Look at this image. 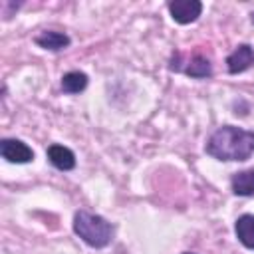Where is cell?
<instances>
[{
  "mask_svg": "<svg viewBox=\"0 0 254 254\" xmlns=\"http://www.w3.org/2000/svg\"><path fill=\"white\" fill-rule=\"evenodd\" d=\"M204 151L216 161H246L254 155V131L222 125L206 139Z\"/></svg>",
  "mask_w": 254,
  "mask_h": 254,
  "instance_id": "1",
  "label": "cell"
},
{
  "mask_svg": "<svg viewBox=\"0 0 254 254\" xmlns=\"http://www.w3.org/2000/svg\"><path fill=\"white\" fill-rule=\"evenodd\" d=\"M73 232L91 248H105L113 240V224L89 210L73 214Z\"/></svg>",
  "mask_w": 254,
  "mask_h": 254,
  "instance_id": "2",
  "label": "cell"
},
{
  "mask_svg": "<svg viewBox=\"0 0 254 254\" xmlns=\"http://www.w3.org/2000/svg\"><path fill=\"white\" fill-rule=\"evenodd\" d=\"M0 155L8 163H16V165H24V163H32L34 161L32 147L26 145L20 139H10V137H4L0 141Z\"/></svg>",
  "mask_w": 254,
  "mask_h": 254,
  "instance_id": "3",
  "label": "cell"
},
{
  "mask_svg": "<svg viewBox=\"0 0 254 254\" xmlns=\"http://www.w3.org/2000/svg\"><path fill=\"white\" fill-rule=\"evenodd\" d=\"M171 18L177 24H190L202 14V2L200 0H171L167 4Z\"/></svg>",
  "mask_w": 254,
  "mask_h": 254,
  "instance_id": "4",
  "label": "cell"
},
{
  "mask_svg": "<svg viewBox=\"0 0 254 254\" xmlns=\"http://www.w3.org/2000/svg\"><path fill=\"white\" fill-rule=\"evenodd\" d=\"M171 69L175 71H183L189 77H196V79H204L212 75V64L208 58L200 56V54H192L185 64H175L171 65Z\"/></svg>",
  "mask_w": 254,
  "mask_h": 254,
  "instance_id": "5",
  "label": "cell"
},
{
  "mask_svg": "<svg viewBox=\"0 0 254 254\" xmlns=\"http://www.w3.org/2000/svg\"><path fill=\"white\" fill-rule=\"evenodd\" d=\"M252 65H254V50H252L250 44H240L226 58V69L232 75L242 73V71L250 69Z\"/></svg>",
  "mask_w": 254,
  "mask_h": 254,
  "instance_id": "6",
  "label": "cell"
},
{
  "mask_svg": "<svg viewBox=\"0 0 254 254\" xmlns=\"http://www.w3.org/2000/svg\"><path fill=\"white\" fill-rule=\"evenodd\" d=\"M48 161L58 169V171H71L75 167V155L71 149L60 145V143H52L46 151Z\"/></svg>",
  "mask_w": 254,
  "mask_h": 254,
  "instance_id": "7",
  "label": "cell"
},
{
  "mask_svg": "<svg viewBox=\"0 0 254 254\" xmlns=\"http://www.w3.org/2000/svg\"><path fill=\"white\" fill-rule=\"evenodd\" d=\"M34 42H36V46H40V48H44V50H50V52L65 50V48L71 44V40H69L67 34L56 32V30H44V32H40V34L34 38Z\"/></svg>",
  "mask_w": 254,
  "mask_h": 254,
  "instance_id": "8",
  "label": "cell"
},
{
  "mask_svg": "<svg viewBox=\"0 0 254 254\" xmlns=\"http://www.w3.org/2000/svg\"><path fill=\"white\" fill-rule=\"evenodd\" d=\"M234 234L244 248L254 250V214L238 216L234 222Z\"/></svg>",
  "mask_w": 254,
  "mask_h": 254,
  "instance_id": "9",
  "label": "cell"
},
{
  "mask_svg": "<svg viewBox=\"0 0 254 254\" xmlns=\"http://www.w3.org/2000/svg\"><path fill=\"white\" fill-rule=\"evenodd\" d=\"M230 189L236 196H254V169L234 173L230 179Z\"/></svg>",
  "mask_w": 254,
  "mask_h": 254,
  "instance_id": "10",
  "label": "cell"
},
{
  "mask_svg": "<svg viewBox=\"0 0 254 254\" xmlns=\"http://www.w3.org/2000/svg\"><path fill=\"white\" fill-rule=\"evenodd\" d=\"M87 73L83 71H67L62 75V91L67 93V95H75V93H81L85 87H87Z\"/></svg>",
  "mask_w": 254,
  "mask_h": 254,
  "instance_id": "11",
  "label": "cell"
},
{
  "mask_svg": "<svg viewBox=\"0 0 254 254\" xmlns=\"http://www.w3.org/2000/svg\"><path fill=\"white\" fill-rule=\"evenodd\" d=\"M183 254H194V252H183Z\"/></svg>",
  "mask_w": 254,
  "mask_h": 254,
  "instance_id": "12",
  "label": "cell"
}]
</instances>
